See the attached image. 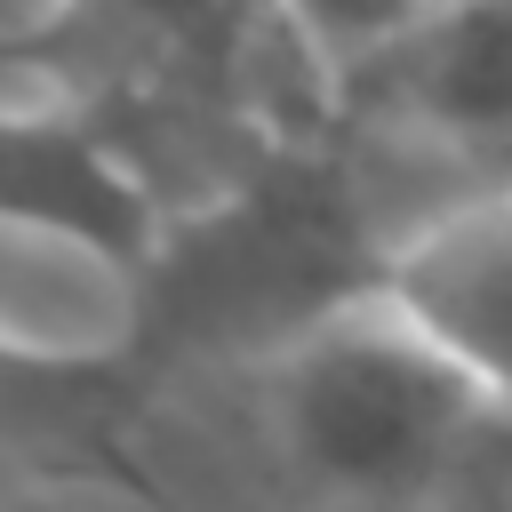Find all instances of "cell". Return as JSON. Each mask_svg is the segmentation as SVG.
Masks as SVG:
<instances>
[{
	"mask_svg": "<svg viewBox=\"0 0 512 512\" xmlns=\"http://www.w3.org/2000/svg\"><path fill=\"white\" fill-rule=\"evenodd\" d=\"M152 336L136 256L88 216L0 200V368L112 384Z\"/></svg>",
	"mask_w": 512,
	"mask_h": 512,
	"instance_id": "7a4b0ae2",
	"label": "cell"
},
{
	"mask_svg": "<svg viewBox=\"0 0 512 512\" xmlns=\"http://www.w3.org/2000/svg\"><path fill=\"white\" fill-rule=\"evenodd\" d=\"M432 8H448V0H432Z\"/></svg>",
	"mask_w": 512,
	"mask_h": 512,
	"instance_id": "8992f818",
	"label": "cell"
},
{
	"mask_svg": "<svg viewBox=\"0 0 512 512\" xmlns=\"http://www.w3.org/2000/svg\"><path fill=\"white\" fill-rule=\"evenodd\" d=\"M280 16H288V32L304 40L312 64H328V72L352 80L384 48H400L432 16V0H280Z\"/></svg>",
	"mask_w": 512,
	"mask_h": 512,
	"instance_id": "5b68a950",
	"label": "cell"
},
{
	"mask_svg": "<svg viewBox=\"0 0 512 512\" xmlns=\"http://www.w3.org/2000/svg\"><path fill=\"white\" fill-rule=\"evenodd\" d=\"M120 472L168 512H512V416L376 288L208 360Z\"/></svg>",
	"mask_w": 512,
	"mask_h": 512,
	"instance_id": "6da1fadb",
	"label": "cell"
},
{
	"mask_svg": "<svg viewBox=\"0 0 512 512\" xmlns=\"http://www.w3.org/2000/svg\"><path fill=\"white\" fill-rule=\"evenodd\" d=\"M352 80L360 112L432 136L488 184H512V0H448Z\"/></svg>",
	"mask_w": 512,
	"mask_h": 512,
	"instance_id": "277c9868",
	"label": "cell"
},
{
	"mask_svg": "<svg viewBox=\"0 0 512 512\" xmlns=\"http://www.w3.org/2000/svg\"><path fill=\"white\" fill-rule=\"evenodd\" d=\"M376 296L512 416V184L456 200L376 264Z\"/></svg>",
	"mask_w": 512,
	"mask_h": 512,
	"instance_id": "3957f363",
	"label": "cell"
}]
</instances>
